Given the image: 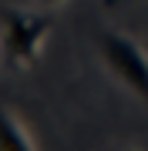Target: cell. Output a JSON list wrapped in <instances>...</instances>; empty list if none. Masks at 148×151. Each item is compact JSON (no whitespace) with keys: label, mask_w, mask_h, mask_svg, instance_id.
<instances>
[{"label":"cell","mask_w":148,"mask_h":151,"mask_svg":"<svg viewBox=\"0 0 148 151\" xmlns=\"http://www.w3.org/2000/svg\"><path fill=\"white\" fill-rule=\"evenodd\" d=\"M0 151H37L34 141L27 138V131H24V124L7 108H0Z\"/></svg>","instance_id":"3"},{"label":"cell","mask_w":148,"mask_h":151,"mask_svg":"<svg viewBox=\"0 0 148 151\" xmlns=\"http://www.w3.org/2000/svg\"><path fill=\"white\" fill-rule=\"evenodd\" d=\"M98 54H101V64L108 67V74L148 104V54L142 44L121 30H101Z\"/></svg>","instance_id":"1"},{"label":"cell","mask_w":148,"mask_h":151,"mask_svg":"<svg viewBox=\"0 0 148 151\" xmlns=\"http://www.w3.org/2000/svg\"><path fill=\"white\" fill-rule=\"evenodd\" d=\"M40 4H64V0H40Z\"/></svg>","instance_id":"4"},{"label":"cell","mask_w":148,"mask_h":151,"mask_svg":"<svg viewBox=\"0 0 148 151\" xmlns=\"http://www.w3.org/2000/svg\"><path fill=\"white\" fill-rule=\"evenodd\" d=\"M47 37V17L40 14H4V54L17 64H34Z\"/></svg>","instance_id":"2"}]
</instances>
